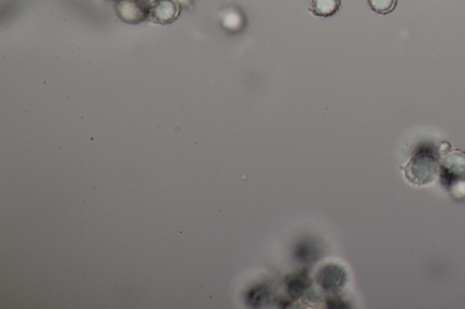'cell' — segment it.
Instances as JSON below:
<instances>
[{"instance_id":"6da1fadb","label":"cell","mask_w":465,"mask_h":309,"mask_svg":"<svg viewBox=\"0 0 465 309\" xmlns=\"http://www.w3.org/2000/svg\"><path fill=\"white\" fill-rule=\"evenodd\" d=\"M340 8V0H313L312 11L320 17H330Z\"/></svg>"},{"instance_id":"7a4b0ae2","label":"cell","mask_w":465,"mask_h":309,"mask_svg":"<svg viewBox=\"0 0 465 309\" xmlns=\"http://www.w3.org/2000/svg\"><path fill=\"white\" fill-rule=\"evenodd\" d=\"M244 23L243 16L235 8L225 9L222 14V24L231 31L240 30Z\"/></svg>"},{"instance_id":"3957f363","label":"cell","mask_w":465,"mask_h":309,"mask_svg":"<svg viewBox=\"0 0 465 309\" xmlns=\"http://www.w3.org/2000/svg\"><path fill=\"white\" fill-rule=\"evenodd\" d=\"M371 8L378 14H388L393 11L397 5V0H368Z\"/></svg>"}]
</instances>
